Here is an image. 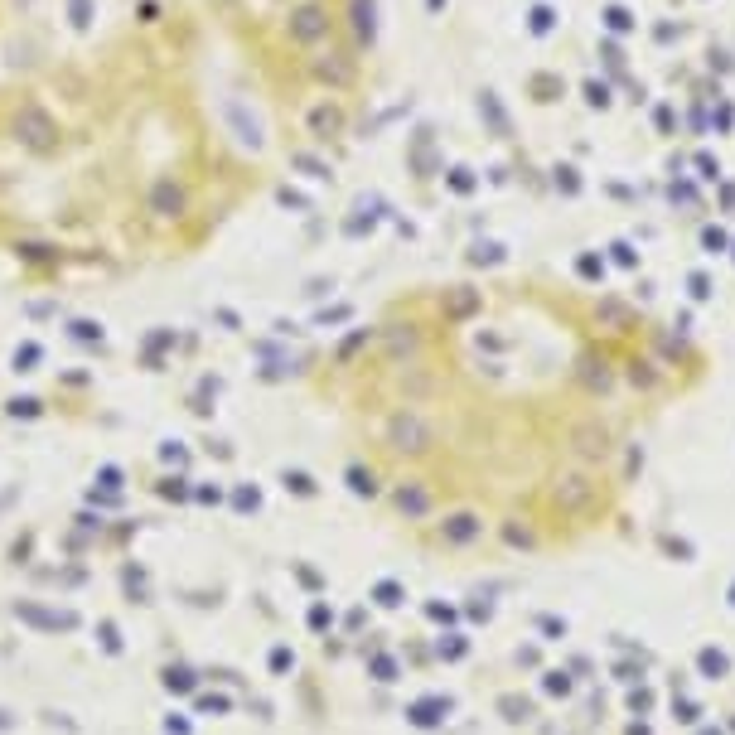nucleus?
<instances>
[{
  "label": "nucleus",
  "mask_w": 735,
  "mask_h": 735,
  "mask_svg": "<svg viewBox=\"0 0 735 735\" xmlns=\"http://www.w3.org/2000/svg\"><path fill=\"white\" fill-rule=\"evenodd\" d=\"M716 378L692 325L561 266L407 281L300 368L344 493L445 576L634 542L658 440Z\"/></svg>",
  "instance_id": "obj_1"
},
{
  "label": "nucleus",
  "mask_w": 735,
  "mask_h": 735,
  "mask_svg": "<svg viewBox=\"0 0 735 735\" xmlns=\"http://www.w3.org/2000/svg\"><path fill=\"white\" fill-rule=\"evenodd\" d=\"M378 0H0V291L203 257L373 102Z\"/></svg>",
  "instance_id": "obj_2"
}]
</instances>
